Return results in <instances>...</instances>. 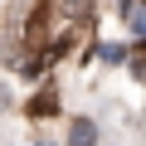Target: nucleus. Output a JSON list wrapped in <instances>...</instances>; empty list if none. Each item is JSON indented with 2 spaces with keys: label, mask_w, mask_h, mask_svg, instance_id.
<instances>
[{
  "label": "nucleus",
  "mask_w": 146,
  "mask_h": 146,
  "mask_svg": "<svg viewBox=\"0 0 146 146\" xmlns=\"http://www.w3.org/2000/svg\"><path fill=\"white\" fill-rule=\"evenodd\" d=\"M122 20L131 29H146V0H122Z\"/></svg>",
  "instance_id": "1"
},
{
  "label": "nucleus",
  "mask_w": 146,
  "mask_h": 146,
  "mask_svg": "<svg viewBox=\"0 0 146 146\" xmlns=\"http://www.w3.org/2000/svg\"><path fill=\"white\" fill-rule=\"evenodd\" d=\"M68 136H73L68 146H93V122H88V117H78V122H73V131H68Z\"/></svg>",
  "instance_id": "3"
},
{
  "label": "nucleus",
  "mask_w": 146,
  "mask_h": 146,
  "mask_svg": "<svg viewBox=\"0 0 146 146\" xmlns=\"http://www.w3.org/2000/svg\"><path fill=\"white\" fill-rule=\"evenodd\" d=\"M54 112H58V98H54V93H39V98L29 102V117H54Z\"/></svg>",
  "instance_id": "2"
},
{
  "label": "nucleus",
  "mask_w": 146,
  "mask_h": 146,
  "mask_svg": "<svg viewBox=\"0 0 146 146\" xmlns=\"http://www.w3.org/2000/svg\"><path fill=\"white\" fill-rule=\"evenodd\" d=\"M63 5H68L73 15H78V20H88V15H93V10H88V0H63Z\"/></svg>",
  "instance_id": "5"
},
{
  "label": "nucleus",
  "mask_w": 146,
  "mask_h": 146,
  "mask_svg": "<svg viewBox=\"0 0 146 146\" xmlns=\"http://www.w3.org/2000/svg\"><path fill=\"white\" fill-rule=\"evenodd\" d=\"M131 68H136V78H146V44H141V49L131 54Z\"/></svg>",
  "instance_id": "4"
}]
</instances>
